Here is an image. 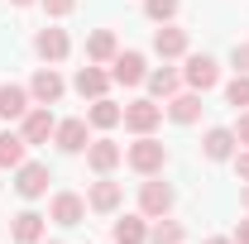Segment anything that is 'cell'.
<instances>
[{"label":"cell","mask_w":249,"mask_h":244,"mask_svg":"<svg viewBox=\"0 0 249 244\" xmlns=\"http://www.w3.org/2000/svg\"><path fill=\"white\" fill-rule=\"evenodd\" d=\"M124 163H129L139 177H158V173L168 168V149L158 144L154 134H134V144L124 149Z\"/></svg>","instance_id":"cell-1"},{"label":"cell","mask_w":249,"mask_h":244,"mask_svg":"<svg viewBox=\"0 0 249 244\" xmlns=\"http://www.w3.org/2000/svg\"><path fill=\"white\" fill-rule=\"evenodd\" d=\"M182 82H187V91H211L220 82V62L211 58V53H187V62H182Z\"/></svg>","instance_id":"cell-2"},{"label":"cell","mask_w":249,"mask_h":244,"mask_svg":"<svg viewBox=\"0 0 249 244\" xmlns=\"http://www.w3.org/2000/svg\"><path fill=\"white\" fill-rule=\"evenodd\" d=\"M48 182H53V173H48V163H19L15 168V192L24 196V201H38V196H48Z\"/></svg>","instance_id":"cell-3"},{"label":"cell","mask_w":249,"mask_h":244,"mask_svg":"<svg viewBox=\"0 0 249 244\" xmlns=\"http://www.w3.org/2000/svg\"><path fill=\"white\" fill-rule=\"evenodd\" d=\"M120 124L129 129V134H154L158 124H163V105H158L154 96H144V101H129Z\"/></svg>","instance_id":"cell-4"},{"label":"cell","mask_w":249,"mask_h":244,"mask_svg":"<svg viewBox=\"0 0 249 244\" xmlns=\"http://www.w3.org/2000/svg\"><path fill=\"white\" fill-rule=\"evenodd\" d=\"M144 77H149V58H144V53L120 48V53L110 58V82H120V87H139Z\"/></svg>","instance_id":"cell-5"},{"label":"cell","mask_w":249,"mask_h":244,"mask_svg":"<svg viewBox=\"0 0 249 244\" xmlns=\"http://www.w3.org/2000/svg\"><path fill=\"white\" fill-rule=\"evenodd\" d=\"M53 129H58V115H53V105H29V110H24V120H19V134H24V144H48V139H53Z\"/></svg>","instance_id":"cell-6"},{"label":"cell","mask_w":249,"mask_h":244,"mask_svg":"<svg viewBox=\"0 0 249 244\" xmlns=\"http://www.w3.org/2000/svg\"><path fill=\"white\" fill-rule=\"evenodd\" d=\"M139 211L149 215V220L173 211V187L163 182V173H158V177H144V187H139Z\"/></svg>","instance_id":"cell-7"},{"label":"cell","mask_w":249,"mask_h":244,"mask_svg":"<svg viewBox=\"0 0 249 244\" xmlns=\"http://www.w3.org/2000/svg\"><path fill=\"white\" fill-rule=\"evenodd\" d=\"M34 53L48 62V67H58V62L72 53V38H67V29H53V24H43V29L34 34Z\"/></svg>","instance_id":"cell-8"},{"label":"cell","mask_w":249,"mask_h":244,"mask_svg":"<svg viewBox=\"0 0 249 244\" xmlns=\"http://www.w3.org/2000/svg\"><path fill=\"white\" fill-rule=\"evenodd\" d=\"M72 91L82 96V101H101V96L110 91V72H106L101 62H87V67H77V77H72Z\"/></svg>","instance_id":"cell-9"},{"label":"cell","mask_w":249,"mask_h":244,"mask_svg":"<svg viewBox=\"0 0 249 244\" xmlns=\"http://www.w3.org/2000/svg\"><path fill=\"white\" fill-rule=\"evenodd\" d=\"M62 91H67V82H62V72L58 67H38L34 72V82H29V96H34V105H58Z\"/></svg>","instance_id":"cell-10"},{"label":"cell","mask_w":249,"mask_h":244,"mask_svg":"<svg viewBox=\"0 0 249 244\" xmlns=\"http://www.w3.org/2000/svg\"><path fill=\"white\" fill-rule=\"evenodd\" d=\"M53 144H58L62 153H87V144H91V124H87V115H77V120H58Z\"/></svg>","instance_id":"cell-11"},{"label":"cell","mask_w":249,"mask_h":244,"mask_svg":"<svg viewBox=\"0 0 249 244\" xmlns=\"http://www.w3.org/2000/svg\"><path fill=\"white\" fill-rule=\"evenodd\" d=\"M120 163H124V149L115 144V139H91V144H87V168H91L96 177L115 173Z\"/></svg>","instance_id":"cell-12"},{"label":"cell","mask_w":249,"mask_h":244,"mask_svg":"<svg viewBox=\"0 0 249 244\" xmlns=\"http://www.w3.org/2000/svg\"><path fill=\"white\" fill-rule=\"evenodd\" d=\"M120 201H124V187L115 182L110 173H106V177H96L91 192H87V206H91V211H101V215H115V211H120Z\"/></svg>","instance_id":"cell-13"},{"label":"cell","mask_w":249,"mask_h":244,"mask_svg":"<svg viewBox=\"0 0 249 244\" xmlns=\"http://www.w3.org/2000/svg\"><path fill=\"white\" fill-rule=\"evenodd\" d=\"M235 149H240V139H235V129H225V124L206 129V139H201V158H206V163H230Z\"/></svg>","instance_id":"cell-14"},{"label":"cell","mask_w":249,"mask_h":244,"mask_svg":"<svg viewBox=\"0 0 249 244\" xmlns=\"http://www.w3.org/2000/svg\"><path fill=\"white\" fill-rule=\"evenodd\" d=\"M87 196H77V192H58L53 196V206H48V220H58V225H82L87 220Z\"/></svg>","instance_id":"cell-15"},{"label":"cell","mask_w":249,"mask_h":244,"mask_svg":"<svg viewBox=\"0 0 249 244\" xmlns=\"http://www.w3.org/2000/svg\"><path fill=\"white\" fill-rule=\"evenodd\" d=\"M163 115L173 124H196L201 120V91H178L163 101Z\"/></svg>","instance_id":"cell-16"},{"label":"cell","mask_w":249,"mask_h":244,"mask_svg":"<svg viewBox=\"0 0 249 244\" xmlns=\"http://www.w3.org/2000/svg\"><path fill=\"white\" fill-rule=\"evenodd\" d=\"M29 105H34L29 87H19V82H0V120H24Z\"/></svg>","instance_id":"cell-17"},{"label":"cell","mask_w":249,"mask_h":244,"mask_svg":"<svg viewBox=\"0 0 249 244\" xmlns=\"http://www.w3.org/2000/svg\"><path fill=\"white\" fill-rule=\"evenodd\" d=\"M154 53L163 62L187 58V29H178V24H158V29H154Z\"/></svg>","instance_id":"cell-18"},{"label":"cell","mask_w":249,"mask_h":244,"mask_svg":"<svg viewBox=\"0 0 249 244\" xmlns=\"http://www.w3.org/2000/svg\"><path fill=\"white\" fill-rule=\"evenodd\" d=\"M43 230H48V215H38V211H19L10 220V240L15 244H38Z\"/></svg>","instance_id":"cell-19"},{"label":"cell","mask_w":249,"mask_h":244,"mask_svg":"<svg viewBox=\"0 0 249 244\" xmlns=\"http://www.w3.org/2000/svg\"><path fill=\"white\" fill-rule=\"evenodd\" d=\"M110 244H149V215H144V211L120 215L115 230H110Z\"/></svg>","instance_id":"cell-20"},{"label":"cell","mask_w":249,"mask_h":244,"mask_svg":"<svg viewBox=\"0 0 249 244\" xmlns=\"http://www.w3.org/2000/svg\"><path fill=\"white\" fill-rule=\"evenodd\" d=\"M144 82H149L154 101H168V96L182 91V72H178V67H168V62H163V67H149V77H144Z\"/></svg>","instance_id":"cell-21"},{"label":"cell","mask_w":249,"mask_h":244,"mask_svg":"<svg viewBox=\"0 0 249 244\" xmlns=\"http://www.w3.org/2000/svg\"><path fill=\"white\" fill-rule=\"evenodd\" d=\"M115 53H120V38H115V29H96L91 38H87V62H101V67H106Z\"/></svg>","instance_id":"cell-22"},{"label":"cell","mask_w":249,"mask_h":244,"mask_svg":"<svg viewBox=\"0 0 249 244\" xmlns=\"http://www.w3.org/2000/svg\"><path fill=\"white\" fill-rule=\"evenodd\" d=\"M120 120H124V105H115L110 96L91 101V110H87V124H91V129H115Z\"/></svg>","instance_id":"cell-23"},{"label":"cell","mask_w":249,"mask_h":244,"mask_svg":"<svg viewBox=\"0 0 249 244\" xmlns=\"http://www.w3.org/2000/svg\"><path fill=\"white\" fill-rule=\"evenodd\" d=\"M24 149H29L24 134H19V129H5V134H0V168H19V163H24Z\"/></svg>","instance_id":"cell-24"},{"label":"cell","mask_w":249,"mask_h":244,"mask_svg":"<svg viewBox=\"0 0 249 244\" xmlns=\"http://www.w3.org/2000/svg\"><path fill=\"white\" fill-rule=\"evenodd\" d=\"M182 220H168V215H158L154 225H149V244H182Z\"/></svg>","instance_id":"cell-25"},{"label":"cell","mask_w":249,"mask_h":244,"mask_svg":"<svg viewBox=\"0 0 249 244\" xmlns=\"http://www.w3.org/2000/svg\"><path fill=\"white\" fill-rule=\"evenodd\" d=\"M225 101H230L235 110H249V72H235V77L225 82Z\"/></svg>","instance_id":"cell-26"},{"label":"cell","mask_w":249,"mask_h":244,"mask_svg":"<svg viewBox=\"0 0 249 244\" xmlns=\"http://www.w3.org/2000/svg\"><path fill=\"white\" fill-rule=\"evenodd\" d=\"M144 15L154 24H173L178 19V0H144Z\"/></svg>","instance_id":"cell-27"},{"label":"cell","mask_w":249,"mask_h":244,"mask_svg":"<svg viewBox=\"0 0 249 244\" xmlns=\"http://www.w3.org/2000/svg\"><path fill=\"white\" fill-rule=\"evenodd\" d=\"M38 5H43L53 19H62V15H72V10H77V0H38Z\"/></svg>","instance_id":"cell-28"},{"label":"cell","mask_w":249,"mask_h":244,"mask_svg":"<svg viewBox=\"0 0 249 244\" xmlns=\"http://www.w3.org/2000/svg\"><path fill=\"white\" fill-rule=\"evenodd\" d=\"M230 62H235V72H249V43H235Z\"/></svg>","instance_id":"cell-29"},{"label":"cell","mask_w":249,"mask_h":244,"mask_svg":"<svg viewBox=\"0 0 249 244\" xmlns=\"http://www.w3.org/2000/svg\"><path fill=\"white\" fill-rule=\"evenodd\" d=\"M230 163H235V173H240V182H249V149H235V158H230Z\"/></svg>","instance_id":"cell-30"},{"label":"cell","mask_w":249,"mask_h":244,"mask_svg":"<svg viewBox=\"0 0 249 244\" xmlns=\"http://www.w3.org/2000/svg\"><path fill=\"white\" fill-rule=\"evenodd\" d=\"M235 139H240V149H249V110H240V120H235Z\"/></svg>","instance_id":"cell-31"},{"label":"cell","mask_w":249,"mask_h":244,"mask_svg":"<svg viewBox=\"0 0 249 244\" xmlns=\"http://www.w3.org/2000/svg\"><path fill=\"white\" fill-rule=\"evenodd\" d=\"M235 244H249V215L240 220V225H235Z\"/></svg>","instance_id":"cell-32"},{"label":"cell","mask_w":249,"mask_h":244,"mask_svg":"<svg viewBox=\"0 0 249 244\" xmlns=\"http://www.w3.org/2000/svg\"><path fill=\"white\" fill-rule=\"evenodd\" d=\"M240 206H245V211H249V182H245V192H240Z\"/></svg>","instance_id":"cell-33"},{"label":"cell","mask_w":249,"mask_h":244,"mask_svg":"<svg viewBox=\"0 0 249 244\" xmlns=\"http://www.w3.org/2000/svg\"><path fill=\"white\" fill-rule=\"evenodd\" d=\"M206 244H235V240H225V235H211V240H206Z\"/></svg>","instance_id":"cell-34"},{"label":"cell","mask_w":249,"mask_h":244,"mask_svg":"<svg viewBox=\"0 0 249 244\" xmlns=\"http://www.w3.org/2000/svg\"><path fill=\"white\" fill-rule=\"evenodd\" d=\"M10 5H19V10H24V5H38V0H10Z\"/></svg>","instance_id":"cell-35"},{"label":"cell","mask_w":249,"mask_h":244,"mask_svg":"<svg viewBox=\"0 0 249 244\" xmlns=\"http://www.w3.org/2000/svg\"><path fill=\"white\" fill-rule=\"evenodd\" d=\"M38 244H48V240H38ZM53 244H58V240H53Z\"/></svg>","instance_id":"cell-36"}]
</instances>
